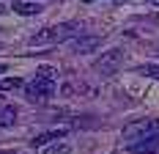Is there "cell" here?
Wrapping results in <instances>:
<instances>
[{
  "mask_svg": "<svg viewBox=\"0 0 159 154\" xmlns=\"http://www.w3.org/2000/svg\"><path fill=\"white\" fill-rule=\"evenodd\" d=\"M55 77H58V72L52 66H41L36 72V77L25 85V99L28 102H47L49 96L55 94V88H58Z\"/></svg>",
  "mask_w": 159,
  "mask_h": 154,
  "instance_id": "1",
  "label": "cell"
},
{
  "mask_svg": "<svg viewBox=\"0 0 159 154\" xmlns=\"http://www.w3.org/2000/svg\"><path fill=\"white\" fill-rule=\"evenodd\" d=\"M74 31H77V25H74V22L49 25V28H44V31H39L36 36H33L30 44H33V47H41V44H58V41H69Z\"/></svg>",
  "mask_w": 159,
  "mask_h": 154,
  "instance_id": "2",
  "label": "cell"
},
{
  "mask_svg": "<svg viewBox=\"0 0 159 154\" xmlns=\"http://www.w3.org/2000/svg\"><path fill=\"white\" fill-rule=\"evenodd\" d=\"M121 63H124V52H121L118 47H112V50L102 52V55L93 61V69H96L102 77H112L118 69H121Z\"/></svg>",
  "mask_w": 159,
  "mask_h": 154,
  "instance_id": "3",
  "label": "cell"
},
{
  "mask_svg": "<svg viewBox=\"0 0 159 154\" xmlns=\"http://www.w3.org/2000/svg\"><path fill=\"white\" fill-rule=\"evenodd\" d=\"M159 132V121L157 118H145V121H132L124 127V138L132 143V140H140V138H148V135H157Z\"/></svg>",
  "mask_w": 159,
  "mask_h": 154,
  "instance_id": "4",
  "label": "cell"
},
{
  "mask_svg": "<svg viewBox=\"0 0 159 154\" xmlns=\"http://www.w3.org/2000/svg\"><path fill=\"white\" fill-rule=\"evenodd\" d=\"M69 44H71V50H74L77 55H91L96 47L102 44V36H96V33H88V36H85V33H80V36H74Z\"/></svg>",
  "mask_w": 159,
  "mask_h": 154,
  "instance_id": "5",
  "label": "cell"
},
{
  "mask_svg": "<svg viewBox=\"0 0 159 154\" xmlns=\"http://www.w3.org/2000/svg\"><path fill=\"white\" fill-rule=\"evenodd\" d=\"M129 152L132 154H154V152H159V132L157 135H148V138H140V140H132L129 143Z\"/></svg>",
  "mask_w": 159,
  "mask_h": 154,
  "instance_id": "6",
  "label": "cell"
},
{
  "mask_svg": "<svg viewBox=\"0 0 159 154\" xmlns=\"http://www.w3.org/2000/svg\"><path fill=\"white\" fill-rule=\"evenodd\" d=\"M69 132V127H61V129H49V132H41V135H36V138L30 140L33 149H41V146H47V143H52V140H61Z\"/></svg>",
  "mask_w": 159,
  "mask_h": 154,
  "instance_id": "7",
  "label": "cell"
},
{
  "mask_svg": "<svg viewBox=\"0 0 159 154\" xmlns=\"http://www.w3.org/2000/svg\"><path fill=\"white\" fill-rule=\"evenodd\" d=\"M11 11H16L19 17H36V14H41V6L30 3V0H14L11 3Z\"/></svg>",
  "mask_w": 159,
  "mask_h": 154,
  "instance_id": "8",
  "label": "cell"
},
{
  "mask_svg": "<svg viewBox=\"0 0 159 154\" xmlns=\"http://www.w3.org/2000/svg\"><path fill=\"white\" fill-rule=\"evenodd\" d=\"M16 116H19V113H16L14 105H3V108H0V129H3V127H11V124L16 121Z\"/></svg>",
  "mask_w": 159,
  "mask_h": 154,
  "instance_id": "9",
  "label": "cell"
},
{
  "mask_svg": "<svg viewBox=\"0 0 159 154\" xmlns=\"http://www.w3.org/2000/svg\"><path fill=\"white\" fill-rule=\"evenodd\" d=\"M137 75H148V77H154V80H159V66L143 63V66H137Z\"/></svg>",
  "mask_w": 159,
  "mask_h": 154,
  "instance_id": "10",
  "label": "cell"
},
{
  "mask_svg": "<svg viewBox=\"0 0 159 154\" xmlns=\"http://www.w3.org/2000/svg\"><path fill=\"white\" fill-rule=\"evenodd\" d=\"M41 154H69V143H55V146H47Z\"/></svg>",
  "mask_w": 159,
  "mask_h": 154,
  "instance_id": "11",
  "label": "cell"
},
{
  "mask_svg": "<svg viewBox=\"0 0 159 154\" xmlns=\"http://www.w3.org/2000/svg\"><path fill=\"white\" fill-rule=\"evenodd\" d=\"M22 85V80L19 77H8V80H3L0 83V91H6V88H19Z\"/></svg>",
  "mask_w": 159,
  "mask_h": 154,
  "instance_id": "12",
  "label": "cell"
},
{
  "mask_svg": "<svg viewBox=\"0 0 159 154\" xmlns=\"http://www.w3.org/2000/svg\"><path fill=\"white\" fill-rule=\"evenodd\" d=\"M6 69H8V66H6V63H0V75H6Z\"/></svg>",
  "mask_w": 159,
  "mask_h": 154,
  "instance_id": "13",
  "label": "cell"
},
{
  "mask_svg": "<svg viewBox=\"0 0 159 154\" xmlns=\"http://www.w3.org/2000/svg\"><path fill=\"white\" fill-rule=\"evenodd\" d=\"M0 14H6V8H3V3H0Z\"/></svg>",
  "mask_w": 159,
  "mask_h": 154,
  "instance_id": "14",
  "label": "cell"
},
{
  "mask_svg": "<svg viewBox=\"0 0 159 154\" xmlns=\"http://www.w3.org/2000/svg\"><path fill=\"white\" fill-rule=\"evenodd\" d=\"M85 3H93V0H85Z\"/></svg>",
  "mask_w": 159,
  "mask_h": 154,
  "instance_id": "15",
  "label": "cell"
},
{
  "mask_svg": "<svg viewBox=\"0 0 159 154\" xmlns=\"http://www.w3.org/2000/svg\"><path fill=\"white\" fill-rule=\"evenodd\" d=\"M157 3H159V0H157Z\"/></svg>",
  "mask_w": 159,
  "mask_h": 154,
  "instance_id": "16",
  "label": "cell"
}]
</instances>
